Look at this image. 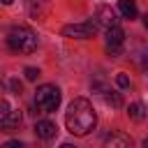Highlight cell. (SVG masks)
I'll use <instances>...</instances> for the list:
<instances>
[{"mask_svg":"<svg viewBox=\"0 0 148 148\" xmlns=\"http://www.w3.org/2000/svg\"><path fill=\"white\" fill-rule=\"evenodd\" d=\"M21 123H23V113H21L18 109H9V113L0 118V127H2L5 132L18 130V125H21Z\"/></svg>","mask_w":148,"mask_h":148,"instance_id":"8992f818","label":"cell"},{"mask_svg":"<svg viewBox=\"0 0 148 148\" xmlns=\"http://www.w3.org/2000/svg\"><path fill=\"white\" fill-rule=\"evenodd\" d=\"M127 113H130V118H132V120H136V123H141V120L146 118V109H143V104H139V102L130 104Z\"/></svg>","mask_w":148,"mask_h":148,"instance_id":"7c38bea8","label":"cell"},{"mask_svg":"<svg viewBox=\"0 0 148 148\" xmlns=\"http://www.w3.org/2000/svg\"><path fill=\"white\" fill-rule=\"evenodd\" d=\"M60 148H76V146H72V143H62Z\"/></svg>","mask_w":148,"mask_h":148,"instance_id":"44dd1931","label":"cell"},{"mask_svg":"<svg viewBox=\"0 0 148 148\" xmlns=\"http://www.w3.org/2000/svg\"><path fill=\"white\" fill-rule=\"evenodd\" d=\"M0 92H2V81H0Z\"/></svg>","mask_w":148,"mask_h":148,"instance_id":"603a6c76","label":"cell"},{"mask_svg":"<svg viewBox=\"0 0 148 148\" xmlns=\"http://www.w3.org/2000/svg\"><path fill=\"white\" fill-rule=\"evenodd\" d=\"M116 83H118V88H130V76L125 72H120V74H116Z\"/></svg>","mask_w":148,"mask_h":148,"instance_id":"5bb4252c","label":"cell"},{"mask_svg":"<svg viewBox=\"0 0 148 148\" xmlns=\"http://www.w3.org/2000/svg\"><path fill=\"white\" fill-rule=\"evenodd\" d=\"M35 134H37L39 139L49 141V139H53V136L58 134V127H56V123H51V120H37V123H35Z\"/></svg>","mask_w":148,"mask_h":148,"instance_id":"52a82bcc","label":"cell"},{"mask_svg":"<svg viewBox=\"0 0 148 148\" xmlns=\"http://www.w3.org/2000/svg\"><path fill=\"white\" fill-rule=\"evenodd\" d=\"M23 74H25V79H28V81H37L39 69H37V67H25V69H23Z\"/></svg>","mask_w":148,"mask_h":148,"instance_id":"9a60e30c","label":"cell"},{"mask_svg":"<svg viewBox=\"0 0 148 148\" xmlns=\"http://www.w3.org/2000/svg\"><path fill=\"white\" fill-rule=\"evenodd\" d=\"M106 53L113 56V58H118V56H120V46H109V44H106Z\"/></svg>","mask_w":148,"mask_h":148,"instance_id":"ffe728a7","label":"cell"},{"mask_svg":"<svg viewBox=\"0 0 148 148\" xmlns=\"http://www.w3.org/2000/svg\"><path fill=\"white\" fill-rule=\"evenodd\" d=\"M102 148H132V139L120 134V132H113L104 139V146Z\"/></svg>","mask_w":148,"mask_h":148,"instance_id":"ba28073f","label":"cell"},{"mask_svg":"<svg viewBox=\"0 0 148 148\" xmlns=\"http://www.w3.org/2000/svg\"><path fill=\"white\" fill-rule=\"evenodd\" d=\"M7 46L16 53H32L37 49V35L25 25H14L7 35Z\"/></svg>","mask_w":148,"mask_h":148,"instance_id":"7a4b0ae2","label":"cell"},{"mask_svg":"<svg viewBox=\"0 0 148 148\" xmlns=\"http://www.w3.org/2000/svg\"><path fill=\"white\" fill-rule=\"evenodd\" d=\"M60 88L53 86V83H44L35 90V106L42 111V113H53L58 106H60Z\"/></svg>","mask_w":148,"mask_h":148,"instance_id":"3957f363","label":"cell"},{"mask_svg":"<svg viewBox=\"0 0 148 148\" xmlns=\"http://www.w3.org/2000/svg\"><path fill=\"white\" fill-rule=\"evenodd\" d=\"M65 125L74 136H86L88 132H92L97 125V113H95L92 104L86 97L72 99V104L65 111Z\"/></svg>","mask_w":148,"mask_h":148,"instance_id":"6da1fadb","label":"cell"},{"mask_svg":"<svg viewBox=\"0 0 148 148\" xmlns=\"http://www.w3.org/2000/svg\"><path fill=\"white\" fill-rule=\"evenodd\" d=\"M92 90H95V92H102V95H104V92H109V88H106L102 81H92Z\"/></svg>","mask_w":148,"mask_h":148,"instance_id":"e0dca14e","label":"cell"},{"mask_svg":"<svg viewBox=\"0 0 148 148\" xmlns=\"http://www.w3.org/2000/svg\"><path fill=\"white\" fill-rule=\"evenodd\" d=\"M125 42V30L120 25H113V28H106V44L109 46H120Z\"/></svg>","mask_w":148,"mask_h":148,"instance_id":"9c48e42d","label":"cell"},{"mask_svg":"<svg viewBox=\"0 0 148 148\" xmlns=\"http://www.w3.org/2000/svg\"><path fill=\"white\" fill-rule=\"evenodd\" d=\"M9 88H12V90L18 95V92H21V88H23V83H21L18 79H12V81H9Z\"/></svg>","mask_w":148,"mask_h":148,"instance_id":"d6986e66","label":"cell"},{"mask_svg":"<svg viewBox=\"0 0 148 148\" xmlns=\"http://www.w3.org/2000/svg\"><path fill=\"white\" fill-rule=\"evenodd\" d=\"M97 30V25L92 21H83V23H72V25H65L62 28V35L65 37H74V39H88L92 37Z\"/></svg>","mask_w":148,"mask_h":148,"instance_id":"277c9868","label":"cell"},{"mask_svg":"<svg viewBox=\"0 0 148 148\" xmlns=\"http://www.w3.org/2000/svg\"><path fill=\"white\" fill-rule=\"evenodd\" d=\"M118 12L125 16V18H136V5H134V0H118Z\"/></svg>","mask_w":148,"mask_h":148,"instance_id":"8fae6325","label":"cell"},{"mask_svg":"<svg viewBox=\"0 0 148 148\" xmlns=\"http://www.w3.org/2000/svg\"><path fill=\"white\" fill-rule=\"evenodd\" d=\"M104 99H106V104H111V106H123V97H120V92H104Z\"/></svg>","mask_w":148,"mask_h":148,"instance_id":"4fadbf2b","label":"cell"},{"mask_svg":"<svg viewBox=\"0 0 148 148\" xmlns=\"http://www.w3.org/2000/svg\"><path fill=\"white\" fill-rule=\"evenodd\" d=\"M0 2H2V5H12L14 0H0Z\"/></svg>","mask_w":148,"mask_h":148,"instance_id":"7402d4cb","label":"cell"},{"mask_svg":"<svg viewBox=\"0 0 148 148\" xmlns=\"http://www.w3.org/2000/svg\"><path fill=\"white\" fill-rule=\"evenodd\" d=\"M0 148H25V146H23L21 141H16V139H12V141H5V143H2Z\"/></svg>","mask_w":148,"mask_h":148,"instance_id":"ac0fdd59","label":"cell"},{"mask_svg":"<svg viewBox=\"0 0 148 148\" xmlns=\"http://www.w3.org/2000/svg\"><path fill=\"white\" fill-rule=\"evenodd\" d=\"M49 9V0H28V12L35 18H42Z\"/></svg>","mask_w":148,"mask_h":148,"instance_id":"30bf717a","label":"cell"},{"mask_svg":"<svg viewBox=\"0 0 148 148\" xmlns=\"http://www.w3.org/2000/svg\"><path fill=\"white\" fill-rule=\"evenodd\" d=\"M9 109H12V106H9V102H7L5 97H0V118H2V116H7V113H9Z\"/></svg>","mask_w":148,"mask_h":148,"instance_id":"2e32d148","label":"cell"},{"mask_svg":"<svg viewBox=\"0 0 148 148\" xmlns=\"http://www.w3.org/2000/svg\"><path fill=\"white\" fill-rule=\"evenodd\" d=\"M95 25H102L104 30L106 28H113V25H118V14H116V9L111 7V5H97V9H95V21H92Z\"/></svg>","mask_w":148,"mask_h":148,"instance_id":"5b68a950","label":"cell"}]
</instances>
